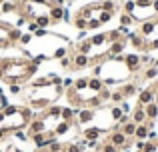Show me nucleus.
I'll use <instances>...</instances> for the list:
<instances>
[{
	"instance_id": "33",
	"label": "nucleus",
	"mask_w": 158,
	"mask_h": 152,
	"mask_svg": "<svg viewBox=\"0 0 158 152\" xmlns=\"http://www.w3.org/2000/svg\"><path fill=\"white\" fill-rule=\"evenodd\" d=\"M66 54H68V50H66V48H58V50L54 52V58H58V60H60V58H64Z\"/></svg>"
},
{
	"instance_id": "25",
	"label": "nucleus",
	"mask_w": 158,
	"mask_h": 152,
	"mask_svg": "<svg viewBox=\"0 0 158 152\" xmlns=\"http://www.w3.org/2000/svg\"><path fill=\"white\" fill-rule=\"evenodd\" d=\"M64 152H84V144L82 142H70L64 146Z\"/></svg>"
},
{
	"instance_id": "42",
	"label": "nucleus",
	"mask_w": 158,
	"mask_h": 152,
	"mask_svg": "<svg viewBox=\"0 0 158 152\" xmlns=\"http://www.w3.org/2000/svg\"><path fill=\"white\" fill-rule=\"evenodd\" d=\"M156 148H158V140H156Z\"/></svg>"
},
{
	"instance_id": "24",
	"label": "nucleus",
	"mask_w": 158,
	"mask_h": 152,
	"mask_svg": "<svg viewBox=\"0 0 158 152\" xmlns=\"http://www.w3.org/2000/svg\"><path fill=\"white\" fill-rule=\"evenodd\" d=\"M18 10V4L16 2H10V0H4L2 2V14H10V12H16Z\"/></svg>"
},
{
	"instance_id": "16",
	"label": "nucleus",
	"mask_w": 158,
	"mask_h": 152,
	"mask_svg": "<svg viewBox=\"0 0 158 152\" xmlns=\"http://www.w3.org/2000/svg\"><path fill=\"white\" fill-rule=\"evenodd\" d=\"M130 120L134 122V124H144V122L148 120L146 118V112H144V106H140V104H136V108H134V112L130 114Z\"/></svg>"
},
{
	"instance_id": "29",
	"label": "nucleus",
	"mask_w": 158,
	"mask_h": 152,
	"mask_svg": "<svg viewBox=\"0 0 158 152\" xmlns=\"http://www.w3.org/2000/svg\"><path fill=\"white\" fill-rule=\"evenodd\" d=\"M122 100H126V98L122 96L120 88H118V90H114V92H110V102H114V104H120Z\"/></svg>"
},
{
	"instance_id": "43",
	"label": "nucleus",
	"mask_w": 158,
	"mask_h": 152,
	"mask_svg": "<svg viewBox=\"0 0 158 152\" xmlns=\"http://www.w3.org/2000/svg\"><path fill=\"white\" fill-rule=\"evenodd\" d=\"M2 2H4V0H0V4H2Z\"/></svg>"
},
{
	"instance_id": "14",
	"label": "nucleus",
	"mask_w": 158,
	"mask_h": 152,
	"mask_svg": "<svg viewBox=\"0 0 158 152\" xmlns=\"http://www.w3.org/2000/svg\"><path fill=\"white\" fill-rule=\"evenodd\" d=\"M128 42H130L134 48L146 52V42H148V38H144L140 32H130V34H128Z\"/></svg>"
},
{
	"instance_id": "3",
	"label": "nucleus",
	"mask_w": 158,
	"mask_h": 152,
	"mask_svg": "<svg viewBox=\"0 0 158 152\" xmlns=\"http://www.w3.org/2000/svg\"><path fill=\"white\" fill-rule=\"evenodd\" d=\"M94 76H98L106 86H112V84L126 82L132 76V72L128 70L126 62H124V54H120V56H110V58H104L102 62H98L94 66Z\"/></svg>"
},
{
	"instance_id": "7",
	"label": "nucleus",
	"mask_w": 158,
	"mask_h": 152,
	"mask_svg": "<svg viewBox=\"0 0 158 152\" xmlns=\"http://www.w3.org/2000/svg\"><path fill=\"white\" fill-rule=\"evenodd\" d=\"M106 140L110 142V144H114L118 150H128L130 146H134V142H132L134 138H128L120 128H112L110 132H108V138H106Z\"/></svg>"
},
{
	"instance_id": "26",
	"label": "nucleus",
	"mask_w": 158,
	"mask_h": 152,
	"mask_svg": "<svg viewBox=\"0 0 158 152\" xmlns=\"http://www.w3.org/2000/svg\"><path fill=\"white\" fill-rule=\"evenodd\" d=\"M96 152H120V150L116 148L114 144H110V142H108V140H104V142H102V144H98Z\"/></svg>"
},
{
	"instance_id": "2",
	"label": "nucleus",
	"mask_w": 158,
	"mask_h": 152,
	"mask_svg": "<svg viewBox=\"0 0 158 152\" xmlns=\"http://www.w3.org/2000/svg\"><path fill=\"white\" fill-rule=\"evenodd\" d=\"M112 16H114V12L106 10V8L102 6V2H92V4L82 6L80 10L74 14L72 24L78 30H98L102 24L110 22Z\"/></svg>"
},
{
	"instance_id": "36",
	"label": "nucleus",
	"mask_w": 158,
	"mask_h": 152,
	"mask_svg": "<svg viewBox=\"0 0 158 152\" xmlns=\"http://www.w3.org/2000/svg\"><path fill=\"white\" fill-rule=\"evenodd\" d=\"M6 106H8V102H6V96H4V92L0 90V110H2V108H6Z\"/></svg>"
},
{
	"instance_id": "17",
	"label": "nucleus",
	"mask_w": 158,
	"mask_h": 152,
	"mask_svg": "<svg viewBox=\"0 0 158 152\" xmlns=\"http://www.w3.org/2000/svg\"><path fill=\"white\" fill-rule=\"evenodd\" d=\"M100 134H102V130L98 128V126H92V128H86V130H82V140H98L100 138Z\"/></svg>"
},
{
	"instance_id": "15",
	"label": "nucleus",
	"mask_w": 158,
	"mask_h": 152,
	"mask_svg": "<svg viewBox=\"0 0 158 152\" xmlns=\"http://www.w3.org/2000/svg\"><path fill=\"white\" fill-rule=\"evenodd\" d=\"M64 14H68L66 6H50V12H48V16H50L52 24H54V22H60V20H64Z\"/></svg>"
},
{
	"instance_id": "28",
	"label": "nucleus",
	"mask_w": 158,
	"mask_h": 152,
	"mask_svg": "<svg viewBox=\"0 0 158 152\" xmlns=\"http://www.w3.org/2000/svg\"><path fill=\"white\" fill-rule=\"evenodd\" d=\"M132 24H134V18H132L130 14H126V12H122V14H120V26H126V28H130Z\"/></svg>"
},
{
	"instance_id": "4",
	"label": "nucleus",
	"mask_w": 158,
	"mask_h": 152,
	"mask_svg": "<svg viewBox=\"0 0 158 152\" xmlns=\"http://www.w3.org/2000/svg\"><path fill=\"white\" fill-rule=\"evenodd\" d=\"M64 88L62 84H40V86H28L24 92V100L26 106H30L32 110H46L48 106H52V102H56L62 96Z\"/></svg>"
},
{
	"instance_id": "6",
	"label": "nucleus",
	"mask_w": 158,
	"mask_h": 152,
	"mask_svg": "<svg viewBox=\"0 0 158 152\" xmlns=\"http://www.w3.org/2000/svg\"><path fill=\"white\" fill-rule=\"evenodd\" d=\"M20 36H22V32H20L14 24L0 22V50L16 46V44L20 42Z\"/></svg>"
},
{
	"instance_id": "44",
	"label": "nucleus",
	"mask_w": 158,
	"mask_h": 152,
	"mask_svg": "<svg viewBox=\"0 0 158 152\" xmlns=\"http://www.w3.org/2000/svg\"><path fill=\"white\" fill-rule=\"evenodd\" d=\"M0 152H2V150H0Z\"/></svg>"
},
{
	"instance_id": "22",
	"label": "nucleus",
	"mask_w": 158,
	"mask_h": 152,
	"mask_svg": "<svg viewBox=\"0 0 158 152\" xmlns=\"http://www.w3.org/2000/svg\"><path fill=\"white\" fill-rule=\"evenodd\" d=\"M114 128H116V126H114ZM118 128H120V130H122V132H124V134H126V136H128V138H134V132H136V124H134V122H132V120H128V122H126V124H122V126H118Z\"/></svg>"
},
{
	"instance_id": "39",
	"label": "nucleus",
	"mask_w": 158,
	"mask_h": 152,
	"mask_svg": "<svg viewBox=\"0 0 158 152\" xmlns=\"http://www.w3.org/2000/svg\"><path fill=\"white\" fill-rule=\"evenodd\" d=\"M6 136H8V132H4V130L0 128V142H2V140H4V138H6Z\"/></svg>"
},
{
	"instance_id": "40",
	"label": "nucleus",
	"mask_w": 158,
	"mask_h": 152,
	"mask_svg": "<svg viewBox=\"0 0 158 152\" xmlns=\"http://www.w3.org/2000/svg\"><path fill=\"white\" fill-rule=\"evenodd\" d=\"M152 8H154V12L158 14V0H154V2H152Z\"/></svg>"
},
{
	"instance_id": "11",
	"label": "nucleus",
	"mask_w": 158,
	"mask_h": 152,
	"mask_svg": "<svg viewBox=\"0 0 158 152\" xmlns=\"http://www.w3.org/2000/svg\"><path fill=\"white\" fill-rule=\"evenodd\" d=\"M124 62H126L128 70L132 72V74H136L138 70H142V62H140V54H124Z\"/></svg>"
},
{
	"instance_id": "31",
	"label": "nucleus",
	"mask_w": 158,
	"mask_h": 152,
	"mask_svg": "<svg viewBox=\"0 0 158 152\" xmlns=\"http://www.w3.org/2000/svg\"><path fill=\"white\" fill-rule=\"evenodd\" d=\"M60 66H62V68H70V66H72V58H70V56L60 58Z\"/></svg>"
},
{
	"instance_id": "9",
	"label": "nucleus",
	"mask_w": 158,
	"mask_h": 152,
	"mask_svg": "<svg viewBox=\"0 0 158 152\" xmlns=\"http://www.w3.org/2000/svg\"><path fill=\"white\" fill-rule=\"evenodd\" d=\"M70 58H72V70H82V68H86V66H90V56L88 54H80V52H72L70 54Z\"/></svg>"
},
{
	"instance_id": "21",
	"label": "nucleus",
	"mask_w": 158,
	"mask_h": 152,
	"mask_svg": "<svg viewBox=\"0 0 158 152\" xmlns=\"http://www.w3.org/2000/svg\"><path fill=\"white\" fill-rule=\"evenodd\" d=\"M72 122H66V120H60V122H58V124H56V128H54V134H56V136H62V134H66V132H68V130L70 128H72Z\"/></svg>"
},
{
	"instance_id": "35",
	"label": "nucleus",
	"mask_w": 158,
	"mask_h": 152,
	"mask_svg": "<svg viewBox=\"0 0 158 152\" xmlns=\"http://www.w3.org/2000/svg\"><path fill=\"white\" fill-rule=\"evenodd\" d=\"M10 92L12 94H20V92H22V86H20V84H10Z\"/></svg>"
},
{
	"instance_id": "32",
	"label": "nucleus",
	"mask_w": 158,
	"mask_h": 152,
	"mask_svg": "<svg viewBox=\"0 0 158 152\" xmlns=\"http://www.w3.org/2000/svg\"><path fill=\"white\" fill-rule=\"evenodd\" d=\"M32 36H34L32 32H26V34H22V36H20V42H18V44H28V42L32 40Z\"/></svg>"
},
{
	"instance_id": "10",
	"label": "nucleus",
	"mask_w": 158,
	"mask_h": 152,
	"mask_svg": "<svg viewBox=\"0 0 158 152\" xmlns=\"http://www.w3.org/2000/svg\"><path fill=\"white\" fill-rule=\"evenodd\" d=\"M94 118H96V110L92 108H78L76 110V124H88V122H92Z\"/></svg>"
},
{
	"instance_id": "19",
	"label": "nucleus",
	"mask_w": 158,
	"mask_h": 152,
	"mask_svg": "<svg viewBox=\"0 0 158 152\" xmlns=\"http://www.w3.org/2000/svg\"><path fill=\"white\" fill-rule=\"evenodd\" d=\"M148 132H150V128H148L146 122H144V124H136L134 140H146V138H148Z\"/></svg>"
},
{
	"instance_id": "18",
	"label": "nucleus",
	"mask_w": 158,
	"mask_h": 152,
	"mask_svg": "<svg viewBox=\"0 0 158 152\" xmlns=\"http://www.w3.org/2000/svg\"><path fill=\"white\" fill-rule=\"evenodd\" d=\"M120 92H122V96H124V98L134 96V94H138V86H136L134 82H126V84L120 86Z\"/></svg>"
},
{
	"instance_id": "20",
	"label": "nucleus",
	"mask_w": 158,
	"mask_h": 152,
	"mask_svg": "<svg viewBox=\"0 0 158 152\" xmlns=\"http://www.w3.org/2000/svg\"><path fill=\"white\" fill-rule=\"evenodd\" d=\"M144 112H146V118L148 120H156V116H158V102H150V104H146L144 106Z\"/></svg>"
},
{
	"instance_id": "37",
	"label": "nucleus",
	"mask_w": 158,
	"mask_h": 152,
	"mask_svg": "<svg viewBox=\"0 0 158 152\" xmlns=\"http://www.w3.org/2000/svg\"><path fill=\"white\" fill-rule=\"evenodd\" d=\"M46 34H48L46 28H38V30L34 32V36H38V38H42V36H46Z\"/></svg>"
},
{
	"instance_id": "1",
	"label": "nucleus",
	"mask_w": 158,
	"mask_h": 152,
	"mask_svg": "<svg viewBox=\"0 0 158 152\" xmlns=\"http://www.w3.org/2000/svg\"><path fill=\"white\" fill-rule=\"evenodd\" d=\"M38 70V64L28 56L16 58H0V80L10 84H24Z\"/></svg>"
},
{
	"instance_id": "12",
	"label": "nucleus",
	"mask_w": 158,
	"mask_h": 152,
	"mask_svg": "<svg viewBox=\"0 0 158 152\" xmlns=\"http://www.w3.org/2000/svg\"><path fill=\"white\" fill-rule=\"evenodd\" d=\"M156 28H158V20H156V18H152V20H144V22H140L138 32L144 36V38H150V36L154 34Z\"/></svg>"
},
{
	"instance_id": "34",
	"label": "nucleus",
	"mask_w": 158,
	"mask_h": 152,
	"mask_svg": "<svg viewBox=\"0 0 158 152\" xmlns=\"http://www.w3.org/2000/svg\"><path fill=\"white\" fill-rule=\"evenodd\" d=\"M134 2H136V6H152L154 0H134Z\"/></svg>"
},
{
	"instance_id": "27",
	"label": "nucleus",
	"mask_w": 158,
	"mask_h": 152,
	"mask_svg": "<svg viewBox=\"0 0 158 152\" xmlns=\"http://www.w3.org/2000/svg\"><path fill=\"white\" fill-rule=\"evenodd\" d=\"M34 22L38 24V28H46V26H50V24H52V20H50V16H48V14H44V16H36Z\"/></svg>"
},
{
	"instance_id": "38",
	"label": "nucleus",
	"mask_w": 158,
	"mask_h": 152,
	"mask_svg": "<svg viewBox=\"0 0 158 152\" xmlns=\"http://www.w3.org/2000/svg\"><path fill=\"white\" fill-rule=\"evenodd\" d=\"M150 88L156 92V98H158V78H156V80H152V86H150Z\"/></svg>"
},
{
	"instance_id": "5",
	"label": "nucleus",
	"mask_w": 158,
	"mask_h": 152,
	"mask_svg": "<svg viewBox=\"0 0 158 152\" xmlns=\"http://www.w3.org/2000/svg\"><path fill=\"white\" fill-rule=\"evenodd\" d=\"M36 118V112L30 106H18V104H8L2 108V120H0V128L8 134H14L18 130L26 128L32 120Z\"/></svg>"
},
{
	"instance_id": "41",
	"label": "nucleus",
	"mask_w": 158,
	"mask_h": 152,
	"mask_svg": "<svg viewBox=\"0 0 158 152\" xmlns=\"http://www.w3.org/2000/svg\"><path fill=\"white\" fill-rule=\"evenodd\" d=\"M36 152H46V150H36Z\"/></svg>"
},
{
	"instance_id": "30",
	"label": "nucleus",
	"mask_w": 158,
	"mask_h": 152,
	"mask_svg": "<svg viewBox=\"0 0 158 152\" xmlns=\"http://www.w3.org/2000/svg\"><path fill=\"white\" fill-rule=\"evenodd\" d=\"M136 8V2L134 0H126L124 2V6H122V12H126V14H132V10Z\"/></svg>"
},
{
	"instance_id": "13",
	"label": "nucleus",
	"mask_w": 158,
	"mask_h": 152,
	"mask_svg": "<svg viewBox=\"0 0 158 152\" xmlns=\"http://www.w3.org/2000/svg\"><path fill=\"white\" fill-rule=\"evenodd\" d=\"M154 100H156V92L150 88V86L138 90V104L140 106H146V104H150V102H154Z\"/></svg>"
},
{
	"instance_id": "8",
	"label": "nucleus",
	"mask_w": 158,
	"mask_h": 152,
	"mask_svg": "<svg viewBox=\"0 0 158 152\" xmlns=\"http://www.w3.org/2000/svg\"><path fill=\"white\" fill-rule=\"evenodd\" d=\"M56 138L58 136L52 132V130H46V132H38V134H34V136H30V140L34 142V146L38 150H44V148H48V144L54 142Z\"/></svg>"
},
{
	"instance_id": "23",
	"label": "nucleus",
	"mask_w": 158,
	"mask_h": 152,
	"mask_svg": "<svg viewBox=\"0 0 158 152\" xmlns=\"http://www.w3.org/2000/svg\"><path fill=\"white\" fill-rule=\"evenodd\" d=\"M142 76H144V80H156L158 78V66H146Z\"/></svg>"
}]
</instances>
